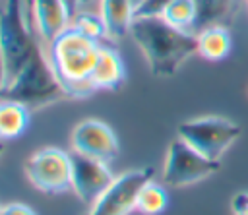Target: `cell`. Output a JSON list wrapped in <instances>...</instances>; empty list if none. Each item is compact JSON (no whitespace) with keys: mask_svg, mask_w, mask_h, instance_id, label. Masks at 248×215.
I'll return each instance as SVG.
<instances>
[{"mask_svg":"<svg viewBox=\"0 0 248 215\" xmlns=\"http://www.w3.org/2000/svg\"><path fill=\"white\" fill-rule=\"evenodd\" d=\"M128 33L157 77L174 76L188 58L198 54L196 33L172 27L163 17H134Z\"/></svg>","mask_w":248,"mask_h":215,"instance_id":"6da1fadb","label":"cell"},{"mask_svg":"<svg viewBox=\"0 0 248 215\" xmlns=\"http://www.w3.org/2000/svg\"><path fill=\"white\" fill-rule=\"evenodd\" d=\"M99 45V41L85 37L72 25L46 43V58L68 99H85L97 91L91 83V74L97 62Z\"/></svg>","mask_w":248,"mask_h":215,"instance_id":"7a4b0ae2","label":"cell"},{"mask_svg":"<svg viewBox=\"0 0 248 215\" xmlns=\"http://www.w3.org/2000/svg\"><path fill=\"white\" fill-rule=\"evenodd\" d=\"M31 0H0V50L6 64L8 83L43 43L29 23ZM8 87V85H6Z\"/></svg>","mask_w":248,"mask_h":215,"instance_id":"3957f363","label":"cell"},{"mask_svg":"<svg viewBox=\"0 0 248 215\" xmlns=\"http://www.w3.org/2000/svg\"><path fill=\"white\" fill-rule=\"evenodd\" d=\"M2 97L19 101L29 108H41L62 99H68L64 87L60 85L46 58L43 43L33 50L31 58L17 72V76L8 83Z\"/></svg>","mask_w":248,"mask_h":215,"instance_id":"277c9868","label":"cell"},{"mask_svg":"<svg viewBox=\"0 0 248 215\" xmlns=\"http://www.w3.org/2000/svg\"><path fill=\"white\" fill-rule=\"evenodd\" d=\"M176 134L207 159L221 161V157L240 138V126L223 116H200L180 122Z\"/></svg>","mask_w":248,"mask_h":215,"instance_id":"5b68a950","label":"cell"},{"mask_svg":"<svg viewBox=\"0 0 248 215\" xmlns=\"http://www.w3.org/2000/svg\"><path fill=\"white\" fill-rule=\"evenodd\" d=\"M221 169V161L207 159L190 143L176 138L170 141L163 165V182L172 188L196 184Z\"/></svg>","mask_w":248,"mask_h":215,"instance_id":"8992f818","label":"cell"},{"mask_svg":"<svg viewBox=\"0 0 248 215\" xmlns=\"http://www.w3.org/2000/svg\"><path fill=\"white\" fill-rule=\"evenodd\" d=\"M27 180L45 194L72 190V155L60 147H43L23 165Z\"/></svg>","mask_w":248,"mask_h":215,"instance_id":"52a82bcc","label":"cell"},{"mask_svg":"<svg viewBox=\"0 0 248 215\" xmlns=\"http://www.w3.org/2000/svg\"><path fill=\"white\" fill-rule=\"evenodd\" d=\"M153 180V169H134L112 180L85 215H130L136 209L140 190Z\"/></svg>","mask_w":248,"mask_h":215,"instance_id":"ba28073f","label":"cell"},{"mask_svg":"<svg viewBox=\"0 0 248 215\" xmlns=\"http://www.w3.org/2000/svg\"><path fill=\"white\" fill-rule=\"evenodd\" d=\"M74 153H81L91 159H99L105 163H110L118 157L120 145L114 130L97 118H87L81 120L70 138Z\"/></svg>","mask_w":248,"mask_h":215,"instance_id":"9c48e42d","label":"cell"},{"mask_svg":"<svg viewBox=\"0 0 248 215\" xmlns=\"http://www.w3.org/2000/svg\"><path fill=\"white\" fill-rule=\"evenodd\" d=\"M114 176L108 163L85 157L81 153L72 155V190L85 203L93 205L99 196L112 184Z\"/></svg>","mask_w":248,"mask_h":215,"instance_id":"30bf717a","label":"cell"},{"mask_svg":"<svg viewBox=\"0 0 248 215\" xmlns=\"http://www.w3.org/2000/svg\"><path fill=\"white\" fill-rule=\"evenodd\" d=\"M31 14L43 45L50 43L60 31H64L72 19L62 0H31Z\"/></svg>","mask_w":248,"mask_h":215,"instance_id":"8fae6325","label":"cell"},{"mask_svg":"<svg viewBox=\"0 0 248 215\" xmlns=\"http://www.w3.org/2000/svg\"><path fill=\"white\" fill-rule=\"evenodd\" d=\"M124 81H126V66L122 56L114 46L101 43L97 62L91 74V83L95 85V89L116 91L124 85Z\"/></svg>","mask_w":248,"mask_h":215,"instance_id":"7c38bea8","label":"cell"},{"mask_svg":"<svg viewBox=\"0 0 248 215\" xmlns=\"http://www.w3.org/2000/svg\"><path fill=\"white\" fill-rule=\"evenodd\" d=\"M198 54L209 62L225 60L232 50V39L227 25H209L196 33Z\"/></svg>","mask_w":248,"mask_h":215,"instance_id":"4fadbf2b","label":"cell"},{"mask_svg":"<svg viewBox=\"0 0 248 215\" xmlns=\"http://www.w3.org/2000/svg\"><path fill=\"white\" fill-rule=\"evenodd\" d=\"M31 120V108L14 99H0V141H10L25 134Z\"/></svg>","mask_w":248,"mask_h":215,"instance_id":"5bb4252c","label":"cell"},{"mask_svg":"<svg viewBox=\"0 0 248 215\" xmlns=\"http://www.w3.org/2000/svg\"><path fill=\"white\" fill-rule=\"evenodd\" d=\"M99 14L103 15L107 25V37L118 41L130 29V23L134 19V6L130 0H101Z\"/></svg>","mask_w":248,"mask_h":215,"instance_id":"9a60e30c","label":"cell"},{"mask_svg":"<svg viewBox=\"0 0 248 215\" xmlns=\"http://www.w3.org/2000/svg\"><path fill=\"white\" fill-rule=\"evenodd\" d=\"M196 4V21L194 33L209 25H229L234 12L236 0H194Z\"/></svg>","mask_w":248,"mask_h":215,"instance_id":"2e32d148","label":"cell"},{"mask_svg":"<svg viewBox=\"0 0 248 215\" xmlns=\"http://www.w3.org/2000/svg\"><path fill=\"white\" fill-rule=\"evenodd\" d=\"M167 205H169V194L155 180H149L138 194L136 209L141 215H161L167 209Z\"/></svg>","mask_w":248,"mask_h":215,"instance_id":"e0dca14e","label":"cell"},{"mask_svg":"<svg viewBox=\"0 0 248 215\" xmlns=\"http://www.w3.org/2000/svg\"><path fill=\"white\" fill-rule=\"evenodd\" d=\"M163 19L167 23H170L172 27L192 31L194 21H196V4H194V0H170L165 14H163Z\"/></svg>","mask_w":248,"mask_h":215,"instance_id":"ac0fdd59","label":"cell"},{"mask_svg":"<svg viewBox=\"0 0 248 215\" xmlns=\"http://www.w3.org/2000/svg\"><path fill=\"white\" fill-rule=\"evenodd\" d=\"M70 25L74 29H78L79 33H83L85 37L89 39H95L101 43V39L107 37V25H105V19L99 12H93V10H79L72 19H70Z\"/></svg>","mask_w":248,"mask_h":215,"instance_id":"d6986e66","label":"cell"},{"mask_svg":"<svg viewBox=\"0 0 248 215\" xmlns=\"http://www.w3.org/2000/svg\"><path fill=\"white\" fill-rule=\"evenodd\" d=\"M170 0H141L134 10V17H163Z\"/></svg>","mask_w":248,"mask_h":215,"instance_id":"ffe728a7","label":"cell"},{"mask_svg":"<svg viewBox=\"0 0 248 215\" xmlns=\"http://www.w3.org/2000/svg\"><path fill=\"white\" fill-rule=\"evenodd\" d=\"M0 215H37V211L33 207H29L27 203L21 201H10L6 205H2Z\"/></svg>","mask_w":248,"mask_h":215,"instance_id":"44dd1931","label":"cell"},{"mask_svg":"<svg viewBox=\"0 0 248 215\" xmlns=\"http://www.w3.org/2000/svg\"><path fill=\"white\" fill-rule=\"evenodd\" d=\"M232 215H248V192H238L231 201Z\"/></svg>","mask_w":248,"mask_h":215,"instance_id":"7402d4cb","label":"cell"},{"mask_svg":"<svg viewBox=\"0 0 248 215\" xmlns=\"http://www.w3.org/2000/svg\"><path fill=\"white\" fill-rule=\"evenodd\" d=\"M6 85H8V79H6V64H4V58H2V50H0V97L4 95Z\"/></svg>","mask_w":248,"mask_h":215,"instance_id":"603a6c76","label":"cell"},{"mask_svg":"<svg viewBox=\"0 0 248 215\" xmlns=\"http://www.w3.org/2000/svg\"><path fill=\"white\" fill-rule=\"evenodd\" d=\"M62 4L66 6L70 17H74V15L78 14V10H79V0H62Z\"/></svg>","mask_w":248,"mask_h":215,"instance_id":"cb8c5ba5","label":"cell"},{"mask_svg":"<svg viewBox=\"0 0 248 215\" xmlns=\"http://www.w3.org/2000/svg\"><path fill=\"white\" fill-rule=\"evenodd\" d=\"M99 2L101 0H79V10H91V8H99ZM78 10V12H79Z\"/></svg>","mask_w":248,"mask_h":215,"instance_id":"d4e9b609","label":"cell"},{"mask_svg":"<svg viewBox=\"0 0 248 215\" xmlns=\"http://www.w3.org/2000/svg\"><path fill=\"white\" fill-rule=\"evenodd\" d=\"M130 2H132V6H134V10H136V6H140V2H141V0H130Z\"/></svg>","mask_w":248,"mask_h":215,"instance_id":"484cf974","label":"cell"},{"mask_svg":"<svg viewBox=\"0 0 248 215\" xmlns=\"http://www.w3.org/2000/svg\"><path fill=\"white\" fill-rule=\"evenodd\" d=\"M2 151H4V143L0 141V155H2Z\"/></svg>","mask_w":248,"mask_h":215,"instance_id":"4316f807","label":"cell"},{"mask_svg":"<svg viewBox=\"0 0 248 215\" xmlns=\"http://www.w3.org/2000/svg\"><path fill=\"white\" fill-rule=\"evenodd\" d=\"M0 209H2V205H0Z\"/></svg>","mask_w":248,"mask_h":215,"instance_id":"83f0119b","label":"cell"}]
</instances>
